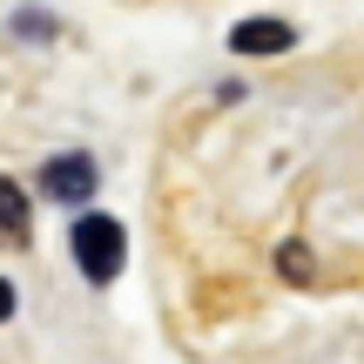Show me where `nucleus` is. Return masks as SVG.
Masks as SVG:
<instances>
[{
  "mask_svg": "<svg viewBox=\"0 0 364 364\" xmlns=\"http://www.w3.org/2000/svg\"><path fill=\"white\" fill-rule=\"evenodd\" d=\"M68 250H75L88 284H115L122 263H129V230H122L115 216H81L75 230H68Z\"/></svg>",
  "mask_w": 364,
  "mask_h": 364,
  "instance_id": "f257e3e1",
  "label": "nucleus"
},
{
  "mask_svg": "<svg viewBox=\"0 0 364 364\" xmlns=\"http://www.w3.org/2000/svg\"><path fill=\"white\" fill-rule=\"evenodd\" d=\"M290 41H297V27H290V21H270V14L230 27V48L236 54H290Z\"/></svg>",
  "mask_w": 364,
  "mask_h": 364,
  "instance_id": "7ed1b4c3",
  "label": "nucleus"
},
{
  "mask_svg": "<svg viewBox=\"0 0 364 364\" xmlns=\"http://www.w3.org/2000/svg\"><path fill=\"white\" fill-rule=\"evenodd\" d=\"M7 317H14V284L0 277V324H7Z\"/></svg>",
  "mask_w": 364,
  "mask_h": 364,
  "instance_id": "0eeeda50",
  "label": "nucleus"
},
{
  "mask_svg": "<svg viewBox=\"0 0 364 364\" xmlns=\"http://www.w3.org/2000/svg\"><path fill=\"white\" fill-rule=\"evenodd\" d=\"M0 236H7V243H27V196H21V182H7V176H0Z\"/></svg>",
  "mask_w": 364,
  "mask_h": 364,
  "instance_id": "20e7f679",
  "label": "nucleus"
},
{
  "mask_svg": "<svg viewBox=\"0 0 364 364\" xmlns=\"http://www.w3.org/2000/svg\"><path fill=\"white\" fill-rule=\"evenodd\" d=\"M41 196H54V203H88L95 196V156H54L48 169H41Z\"/></svg>",
  "mask_w": 364,
  "mask_h": 364,
  "instance_id": "f03ea898",
  "label": "nucleus"
},
{
  "mask_svg": "<svg viewBox=\"0 0 364 364\" xmlns=\"http://www.w3.org/2000/svg\"><path fill=\"white\" fill-rule=\"evenodd\" d=\"M277 270H284V277H297V284H304V277H311V257H304V243H284Z\"/></svg>",
  "mask_w": 364,
  "mask_h": 364,
  "instance_id": "39448f33",
  "label": "nucleus"
},
{
  "mask_svg": "<svg viewBox=\"0 0 364 364\" xmlns=\"http://www.w3.org/2000/svg\"><path fill=\"white\" fill-rule=\"evenodd\" d=\"M21 27H27L34 41H48V34H54V21H48V14H14V34H21Z\"/></svg>",
  "mask_w": 364,
  "mask_h": 364,
  "instance_id": "423d86ee",
  "label": "nucleus"
}]
</instances>
